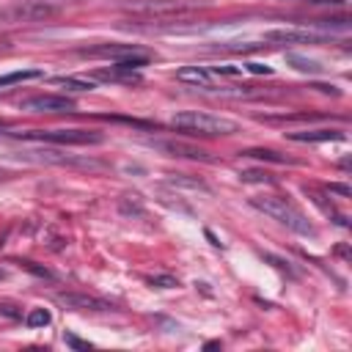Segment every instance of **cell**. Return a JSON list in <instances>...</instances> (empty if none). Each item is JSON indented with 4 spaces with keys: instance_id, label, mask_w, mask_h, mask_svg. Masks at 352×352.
<instances>
[{
    "instance_id": "cell-25",
    "label": "cell",
    "mask_w": 352,
    "mask_h": 352,
    "mask_svg": "<svg viewBox=\"0 0 352 352\" xmlns=\"http://www.w3.org/2000/svg\"><path fill=\"white\" fill-rule=\"evenodd\" d=\"M6 236H8V234H6V231H3V234H0V248H3V239H6Z\"/></svg>"
},
{
    "instance_id": "cell-12",
    "label": "cell",
    "mask_w": 352,
    "mask_h": 352,
    "mask_svg": "<svg viewBox=\"0 0 352 352\" xmlns=\"http://www.w3.org/2000/svg\"><path fill=\"white\" fill-rule=\"evenodd\" d=\"M292 140L297 143H324V140H341V129H308V132H289Z\"/></svg>"
},
{
    "instance_id": "cell-16",
    "label": "cell",
    "mask_w": 352,
    "mask_h": 352,
    "mask_svg": "<svg viewBox=\"0 0 352 352\" xmlns=\"http://www.w3.org/2000/svg\"><path fill=\"white\" fill-rule=\"evenodd\" d=\"M245 157H256V160H267V162H292L289 157H280L278 151H272V148H248L245 151Z\"/></svg>"
},
{
    "instance_id": "cell-14",
    "label": "cell",
    "mask_w": 352,
    "mask_h": 352,
    "mask_svg": "<svg viewBox=\"0 0 352 352\" xmlns=\"http://www.w3.org/2000/svg\"><path fill=\"white\" fill-rule=\"evenodd\" d=\"M52 322V314L47 308H30L28 316H25V324L28 327H47Z\"/></svg>"
},
{
    "instance_id": "cell-10",
    "label": "cell",
    "mask_w": 352,
    "mask_h": 352,
    "mask_svg": "<svg viewBox=\"0 0 352 352\" xmlns=\"http://www.w3.org/2000/svg\"><path fill=\"white\" fill-rule=\"evenodd\" d=\"M176 80L187 82V85H195V88H214V74L204 66H182L176 72Z\"/></svg>"
},
{
    "instance_id": "cell-20",
    "label": "cell",
    "mask_w": 352,
    "mask_h": 352,
    "mask_svg": "<svg viewBox=\"0 0 352 352\" xmlns=\"http://www.w3.org/2000/svg\"><path fill=\"white\" fill-rule=\"evenodd\" d=\"M0 314L8 316V319H19L22 316V311H16V305H11V302H0Z\"/></svg>"
},
{
    "instance_id": "cell-8",
    "label": "cell",
    "mask_w": 352,
    "mask_h": 352,
    "mask_svg": "<svg viewBox=\"0 0 352 352\" xmlns=\"http://www.w3.org/2000/svg\"><path fill=\"white\" fill-rule=\"evenodd\" d=\"M148 146H154L157 151H165V154H173V157H190V160H209V154L198 146H190V143H182V140H151Z\"/></svg>"
},
{
    "instance_id": "cell-23",
    "label": "cell",
    "mask_w": 352,
    "mask_h": 352,
    "mask_svg": "<svg viewBox=\"0 0 352 352\" xmlns=\"http://www.w3.org/2000/svg\"><path fill=\"white\" fill-rule=\"evenodd\" d=\"M66 341H69L72 346H77V349H85V346H88V344H82V341H77L74 336H66Z\"/></svg>"
},
{
    "instance_id": "cell-24",
    "label": "cell",
    "mask_w": 352,
    "mask_h": 352,
    "mask_svg": "<svg viewBox=\"0 0 352 352\" xmlns=\"http://www.w3.org/2000/svg\"><path fill=\"white\" fill-rule=\"evenodd\" d=\"M305 3H330L333 6V3H341V0H305Z\"/></svg>"
},
{
    "instance_id": "cell-15",
    "label": "cell",
    "mask_w": 352,
    "mask_h": 352,
    "mask_svg": "<svg viewBox=\"0 0 352 352\" xmlns=\"http://www.w3.org/2000/svg\"><path fill=\"white\" fill-rule=\"evenodd\" d=\"M55 82L63 85V88H69V91H94L96 88L94 80H80V77H58Z\"/></svg>"
},
{
    "instance_id": "cell-7",
    "label": "cell",
    "mask_w": 352,
    "mask_h": 352,
    "mask_svg": "<svg viewBox=\"0 0 352 352\" xmlns=\"http://www.w3.org/2000/svg\"><path fill=\"white\" fill-rule=\"evenodd\" d=\"M264 41H278V44H319L324 41V36H316L311 30H297V28H286V30H267Z\"/></svg>"
},
{
    "instance_id": "cell-22",
    "label": "cell",
    "mask_w": 352,
    "mask_h": 352,
    "mask_svg": "<svg viewBox=\"0 0 352 352\" xmlns=\"http://www.w3.org/2000/svg\"><path fill=\"white\" fill-rule=\"evenodd\" d=\"M248 72H253V74H270L272 69L270 66H261V63H248Z\"/></svg>"
},
{
    "instance_id": "cell-2",
    "label": "cell",
    "mask_w": 352,
    "mask_h": 352,
    "mask_svg": "<svg viewBox=\"0 0 352 352\" xmlns=\"http://www.w3.org/2000/svg\"><path fill=\"white\" fill-rule=\"evenodd\" d=\"M250 206H256L267 217L278 220L280 226H286V228H292V231H297L302 236H316V228L311 226V220L300 209H294L286 198H278V195H256V198H250Z\"/></svg>"
},
{
    "instance_id": "cell-26",
    "label": "cell",
    "mask_w": 352,
    "mask_h": 352,
    "mask_svg": "<svg viewBox=\"0 0 352 352\" xmlns=\"http://www.w3.org/2000/svg\"><path fill=\"white\" fill-rule=\"evenodd\" d=\"M0 278H3V272H0Z\"/></svg>"
},
{
    "instance_id": "cell-17",
    "label": "cell",
    "mask_w": 352,
    "mask_h": 352,
    "mask_svg": "<svg viewBox=\"0 0 352 352\" xmlns=\"http://www.w3.org/2000/svg\"><path fill=\"white\" fill-rule=\"evenodd\" d=\"M286 60H289L294 69H300V72H322V66H319L316 60H308V58H302V55H286Z\"/></svg>"
},
{
    "instance_id": "cell-19",
    "label": "cell",
    "mask_w": 352,
    "mask_h": 352,
    "mask_svg": "<svg viewBox=\"0 0 352 352\" xmlns=\"http://www.w3.org/2000/svg\"><path fill=\"white\" fill-rule=\"evenodd\" d=\"M239 176H242L245 182H272L270 173H256V170H242Z\"/></svg>"
},
{
    "instance_id": "cell-9",
    "label": "cell",
    "mask_w": 352,
    "mask_h": 352,
    "mask_svg": "<svg viewBox=\"0 0 352 352\" xmlns=\"http://www.w3.org/2000/svg\"><path fill=\"white\" fill-rule=\"evenodd\" d=\"M25 160H36V162H47V165H82V168H94L96 162L91 160H74L69 154H58V151H47V148H38V151H22Z\"/></svg>"
},
{
    "instance_id": "cell-11",
    "label": "cell",
    "mask_w": 352,
    "mask_h": 352,
    "mask_svg": "<svg viewBox=\"0 0 352 352\" xmlns=\"http://www.w3.org/2000/svg\"><path fill=\"white\" fill-rule=\"evenodd\" d=\"M138 50L132 44H102V47H94V50H82V55H91V58H126V55H135Z\"/></svg>"
},
{
    "instance_id": "cell-1",
    "label": "cell",
    "mask_w": 352,
    "mask_h": 352,
    "mask_svg": "<svg viewBox=\"0 0 352 352\" xmlns=\"http://www.w3.org/2000/svg\"><path fill=\"white\" fill-rule=\"evenodd\" d=\"M170 126L187 135H234L239 132V124L226 118V116H212V113H201V110H182L170 118Z\"/></svg>"
},
{
    "instance_id": "cell-18",
    "label": "cell",
    "mask_w": 352,
    "mask_h": 352,
    "mask_svg": "<svg viewBox=\"0 0 352 352\" xmlns=\"http://www.w3.org/2000/svg\"><path fill=\"white\" fill-rule=\"evenodd\" d=\"M148 283L157 286V289H173V286H179V280L173 275H151Z\"/></svg>"
},
{
    "instance_id": "cell-3",
    "label": "cell",
    "mask_w": 352,
    "mask_h": 352,
    "mask_svg": "<svg viewBox=\"0 0 352 352\" xmlns=\"http://www.w3.org/2000/svg\"><path fill=\"white\" fill-rule=\"evenodd\" d=\"M25 140H41V143H58V146H94L102 143V135L94 129H28L16 132Z\"/></svg>"
},
{
    "instance_id": "cell-5",
    "label": "cell",
    "mask_w": 352,
    "mask_h": 352,
    "mask_svg": "<svg viewBox=\"0 0 352 352\" xmlns=\"http://www.w3.org/2000/svg\"><path fill=\"white\" fill-rule=\"evenodd\" d=\"M19 107L30 110V113H72L74 110V99L58 96V94H38V96L22 99Z\"/></svg>"
},
{
    "instance_id": "cell-21",
    "label": "cell",
    "mask_w": 352,
    "mask_h": 352,
    "mask_svg": "<svg viewBox=\"0 0 352 352\" xmlns=\"http://www.w3.org/2000/svg\"><path fill=\"white\" fill-rule=\"evenodd\" d=\"M327 190H330V192H338V195H344V198H349V192H352L346 184H327Z\"/></svg>"
},
{
    "instance_id": "cell-13",
    "label": "cell",
    "mask_w": 352,
    "mask_h": 352,
    "mask_svg": "<svg viewBox=\"0 0 352 352\" xmlns=\"http://www.w3.org/2000/svg\"><path fill=\"white\" fill-rule=\"evenodd\" d=\"M41 74H44L41 69H19V72H11V74H3L0 77V88L3 85H14V82H25V80H36Z\"/></svg>"
},
{
    "instance_id": "cell-6",
    "label": "cell",
    "mask_w": 352,
    "mask_h": 352,
    "mask_svg": "<svg viewBox=\"0 0 352 352\" xmlns=\"http://www.w3.org/2000/svg\"><path fill=\"white\" fill-rule=\"evenodd\" d=\"M58 302L69 311H113V305L107 300L94 297V294H80V292H60Z\"/></svg>"
},
{
    "instance_id": "cell-4",
    "label": "cell",
    "mask_w": 352,
    "mask_h": 352,
    "mask_svg": "<svg viewBox=\"0 0 352 352\" xmlns=\"http://www.w3.org/2000/svg\"><path fill=\"white\" fill-rule=\"evenodd\" d=\"M58 14V6L55 3H47V0H22V3H14L8 8L0 11V19L6 22H38V19H50Z\"/></svg>"
},
{
    "instance_id": "cell-27",
    "label": "cell",
    "mask_w": 352,
    "mask_h": 352,
    "mask_svg": "<svg viewBox=\"0 0 352 352\" xmlns=\"http://www.w3.org/2000/svg\"><path fill=\"white\" fill-rule=\"evenodd\" d=\"M0 129H3V124H0Z\"/></svg>"
}]
</instances>
